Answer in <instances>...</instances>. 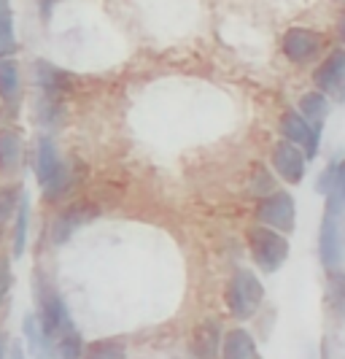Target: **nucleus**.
Masks as SVG:
<instances>
[{"label":"nucleus","instance_id":"1","mask_svg":"<svg viewBox=\"0 0 345 359\" xmlns=\"http://www.w3.org/2000/svg\"><path fill=\"white\" fill-rule=\"evenodd\" d=\"M33 292H36V316L38 322L43 324V330L52 335V338H59L62 332H68L73 324V316L68 306H65V300H62V294L57 292V287L38 270L36 278H33Z\"/></svg>","mask_w":345,"mask_h":359},{"label":"nucleus","instance_id":"2","mask_svg":"<svg viewBox=\"0 0 345 359\" xmlns=\"http://www.w3.org/2000/svg\"><path fill=\"white\" fill-rule=\"evenodd\" d=\"M224 300H227V308H230V313L235 316L237 322H246V319H251L256 311L262 308L265 287L256 278V273L240 268L232 273V278L227 284V292H224Z\"/></svg>","mask_w":345,"mask_h":359},{"label":"nucleus","instance_id":"3","mask_svg":"<svg viewBox=\"0 0 345 359\" xmlns=\"http://www.w3.org/2000/svg\"><path fill=\"white\" fill-rule=\"evenodd\" d=\"M248 252H251V259L259 265V270L278 273L286 265L291 249L286 235L275 233V230L265 227V224H254L248 230Z\"/></svg>","mask_w":345,"mask_h":359},{"label":"nucleus","instance_id":"4","mask_svg":"<svg viewBox=\"0 0 345 359\" xmlns=\"http://www.w3.org/2000/svg\"><path fill=\"white\" fill-rule=\"evenodd\" d=\"M340 200L327 195V211L318 230V257L327 270H335L343 259V224H340Z\"/></svg>","mask_w":345,"mask_h":359},{"label":"nucleus","instance_id":"5","mask_svg":"<svg viewBox=\"0 0 345 359\" xmlns=\"http://www.w3.org/2000/svg\"><path fill=\"white\" fill-rule=\"evenodd\" d=\"M256 222L270 227L275 233L286 235L294 230V222H297V203L289 192H278L275 189L273 195L267 198H259L256 203Z\"/></svg>","mask_w":345,"mask_h":359},{"label":"nucleus","instance_id":"6","mask_svg":"<svg viewBox=\"0 0 345 359\" xmlns=\"http://www.w3.org/2000/svg\"><path fill=\"white\" fill-rule=\"evenodd\" d=\"M100 216V208L97 205H92V203H71L68 208H62L59 214L55 216V222H52V243L55 246H62V243H68L73 235L78 233L81 227H87L90 222H94Z\"/></svg>","mask_w":345,"mask_h":359},{"label":"nucleus","instance_id":"7","mask_svg":"<svg viewBox=\"0 0 345 359\" xmlns=\"http://www.w3.org/2000/svg\"><path fill=\"white\" fill-rule=\"evenodd\" d=\"M321 130H324V125H313V122H308L300 111H289V114H283V119H281V133H283V138H286L289 144L305 149V160H313V157L318 154Z\"/></svg>","mask_w":345,"mask_h":359},{"label":"nucleus","instance_id":"8","mask_svg":"<svg viewBox=\"0 0 345 359\" xmlns=\"http://www.w3.org/2000/svg\"><path fill=\"white\" fill-rule=\"evenodd\" d=\"M33 76H36V87L41 90V95H46V97L62 100L65 95H71V92L76 90L73 73L57 68L55 62H49V60H36Z\"/></svg>","mask_w":345,"mask_h":359},{"label":"nucleus","instance_id":"9","mask_svg":"<svg viewBox=\"0 0 345 359\" xmlns=\"http://www.w3.org/2000/svg\"><path fill=\"white\" fill-rule=\"evenodd\" d=\"M273 170L286 184H302L305 170H308V160H305L300 146L289 144V141H281L273 149Z\"/></svg>","mask_w":345,"mask_h":359},{"label":"nucleus","instance_id":"10","mask_svg":"<svg viewBox=\"0 0 345 359\" xmlns=\"http://www.w3.org/2000/svg\"><path fill=\"white\" fill-rule=\"evenodd\" d=\"M281 46H283V54L289 57L291 62L302 65V62H308V60H313L318 54L321 36L316 30H310V27H289L283 33V43Z\"/></svg>","mask_w":345,"mask_h":359},{"label":"nucleus","instance_id":"11","mask_svg":"<svg viewBox=\"0 0 345 359\" xmlns=\"http://www.w3.org/2000/svg\"><path fill=\"white\" fill-rule=\"evenodd\" d=\"M22 338H24L27 354H33V359H55V338L43 330V324L38 322L36 313H24Z\"/></svg>","mask_w":345,"mask_h":359},{"label":"nucleus","instance_id":"12","mask_svg":"<svg viewBox=\"0 0 345 359\" xmlns=\"http://www.w3.org/2000/svg\"><path fill=\"white\" fill-rule=\"evenodd\" d=\"M345 76V49H335L327 60L316 68L313 73V84H316V92L327 95V92H337L340 81Z\"/></svg>","mask_w":345,"mask_h":359},{"label":"nucleus","instance_id":"13","mask_svg":"<svg viewBox=\"0 0 345 359\" xmlns=\"http://www.w3.org/2000/svg\"><path fill=\"white\" fill-rule=\"evenodd\" d=\"M189 348H192L195 359H216V354L221 351V324L216 319H205L192 332Z\"/></svg>","mask_w":345,"mask_h":359},{"label":"nucleus","instance_id":"14","mask_svg":"<svg viewBox=\"0 0 345 359\" xmlns=\"http://www.w3.org/2000/svg\"><path fill=\"white\" fill-rule=\"evenodd\" d=\"M62 162L65 160L59 157L55 141H52L49 135H41V138H38V149H36V179H38V184H41V189L59 173Z\"/></svg>","mask_w":345,"mask_h":359},{"label":"nucleus","instance_id":"15","mask_svg":"<svg viewBox=\"0 0 345 359\" xmlns=\"http://www.w3.org/2000/svg\"><path fill=\"white\" fill-rule=\"evenodd\" d=\"M22 157H24V144L22 135L11 127L0 130V173L3 176H14L22 168Z\"/></svg>","mask_w":345,"mask_h":359},{"label":"nucleus","instance_id":"16","mask_svg":"<svg viewBox=\"0 0 345 359\" xmlns=\"http://www.w3.org/2000/svg\"><path fill=\"white\" fill-rule=\"evenodd\" d=\"M221 359H256V341L254 335L243 327L230 330L224 338H221Z\"/></svg>","mask_w":345,"mask_h":359},{"label":"nucleus","instance_id":"17","mask_svg":"<svg viewBox=\"0 0 345 359\" xmlns=\"http://www.w3.org/2000/svg\"><path fill=\"white\" fill-rule=\"evenodd\" d=\"M22 92V73L14 57H0V100L14 106Z\"/></svg>","mask_w":345,"mask_h":359},{"label":"nucleus","instance_id":"18","mask_svg":"<svg viewBox=\"0 0 345 359\" xmlns=\"http://www.w3.org/2000/svg\"><path fill=\"white\" fill-rule=\"evenodd\" d=\"M27 227H30V200L22 192L17 205V214H14V227H11V257L19 259L24 254L27 246Z\"/></svg>","mask_w":345,"mask_h":359},{"label":"nucleus","instance_id":"19","mask_svg":"<svg viewBox=\"0 0 345 359\" xmlns=\"http://www.w3.org/2000/svg\"><path fill=\"white\" fill-rule=\"evenodd\" d=\"M73 187H76V168H73V162H62L59 173L43 187V200L46 203H57V200H62L65 195H71Z\"/></svg>","mask_w":345,"mask_h":359},{"label":"nucleus","instance_id":"20","mask_svg":"<svg viewBox=\"0 0 345 359\" xmlns=\"http://www.w3.org/2000/svg\"><path fill=\"white\" fill-rule=\"evenodd\" d=\"M17 52V33H14V11L8 0H0V57H11Z\"/></svg>","mask_w":345,"mask_h":359},{"label":"nucleus","instance_id":"21","mask_svg":"<svg viewBox=\"0 0 345 359\" xmlns=\"http://www.w3.org/2000/svg\"><path fill=\"white\" fill-rule=\"evenodd\" d=\"M300 114L313 122V125H324V119H327L329 114V100L327 95H321V92H308V95H302V100H300Z\"/></svg>","mask_w":345,"mask_h":359},{"label":"nucleus","instance_id":"22","mask_svg":"<svg viewBox=\"0 0 345 359\" xmlns=\"http://www.w3.org/2000/svg\"><path fill=\"white\" fill-rule=\"evenodd\" d=\"M84 338L81 332L71 327L68 332H62L59 338L55 341V359H81L84 357Z\"/></svg>","mask_w":345,"mask_h":359},{"label":"nucleus","instance_id":"23","mask_svg":"<svg viewBox=\"0 0 345 359\" xmlns=\"http://www.w3.org/2000/svg\"><path fill=\"white\" fill-rule=\"evenodd\" d=\"M62 116H65V106H62V100H57V97H46V95H41L38 97V106H36V122L41 127H57L62 122Z\"/></svg>","mask_w":345,"mask_h":359},{"label":"nucleus","instance_id":"24","mask_svg":"<svg viewBox=\"0 0 345 359\" xmlns=\"http://www.w3.org/2000/svg\"><path fill=\"white\" fill-rule=\"evenodd\" d=\"M327 306L332 308L335 316L345 319V276L343 273H332L327 284Z\"/></svg>","mask_w":345,"mask_h":359},{"label":"nucleus","instance_id":"25","mask_svg":"<svg viewBox=\"0 0 345 359\" xmlns=\"http://www.w3.org/2000/svg\"><path fill=\"white\" fill-rule=\"evenodd\" d=\"M81 359H127V348L122 341H97L84 348Z\"/></svg>","mask_w":345,"mask_h":359},{"label":"nucleus","instance_id":"26","mask_svg":"<svg viewBox=\"0 0 345 359\" xmlns=\"http://www.w3.org/2000/svg\"><path fill=\"white\" fill-rule=\"evenodd\" d=\"M19 198H22V189L19 187H3L0 189V230L14 219Z\"/></svg>","mask_w":345,"mask_h":359},{"label":"nucleus","instance_id":"27","mask_svg":"<svg viewBox=\"0 0 345 359\" xmlns=\"http://www.w3.org/2000/svg\"><path fill=\"white\" fill-rule=\"evenodd\" d=\"M275 192V179L267 173V168H256L254 179H251V195L256 198H267V195H273Z\"/></svg>","mask_w":345,"mask_h":359},{"label":"nucleus","instance_id":"28","mask_svg":"<svg viewBox=\"0 0 345 359\" xmlns=\"http://www.w3.org/2000/svg\"><path fill=\"white\" fill-rule=\"evenodd\" d=\"M337 165H340V162L332 160L327 168H324V173L318 176V181H316V192H318V195H324V198H327V195H332V192H335V181H337Z\"/></svg>","mask_w":345,"mask_h":359},{"label":"nucleus","instance_id":"29","mask_svg":"<svg viewBox=\"0 0 345 359\" xmlns=\"http://www.w3.org/2000/svg\"><path fill=\"white\" fill-rule=\"evenodd\" d=\"M14 287V273H11V262L8 257H0V306L6 303L8 292Z\"/></svg>","mask_w":345,"mask_h":359},{"label":"nucleus","instance_id":"30","mask_svg":"<svg viewBox=\"0 0 345 359\" xmlns=\"http://www.w3.org/2000/svg\"><path fill=\"white\" fill-rule=\"evenodd\" d=\"M335 198L340 200V205H345V162L337 165V181H335Z\"/></svg>","mask_w":345,"mask_h":359},{"label":"nucleus","instance_id":"31","mask_svg":"<svg viewBox=\"0 0 345 359\" xmlns=\"http://www.w3.org/2000/svg\"><path fill=\"white\" fill-rule=\"evenodd\" d=\"M6 359H27L24 357V346H22L19 341H11L8 343V357Z\"/></svg>","mask_w":345,"mask_h":359},{"label":"nucleus","instance_id":"32","mask_svg":"<svg viewBox=\"0 0 345 359\" xmlns=\"http://www.w3.org/2000/svg\"><path fill=\"white\" fill-rule=\"evenodd\" d=\"M55 3L57 0H41V14H43V17H49V14H52V8H55Z\"/></svg>","mask_w":345,"mask_h":359},{"label":"nucleus","instance_id":"33","mask_svg":"<svg viewBox=\"0 0 345 359\" xmlns=\"http://www.w3.org/2000/svg\"><path fill=\"white\" fill-rule=\"evenodd\" d=\"M8 357V338L0 332V359H6Z\"/></svg>","mask_w":345,"mask_h":359},{"label":"nucleus","instance_id":"34","mask_svg":"<svg viewBox=\"0 0 345 359\" xmlns=\"http://www.w3.org/2000/svg\"><path fill=\"white\" fill-rule=\"evenodd\" d=\"M335 95H337V100H343V103H345V76H343V81H340V87H337V92H335Z\"/></svg>","mask_w":345,"mask_h":359},{"label":"nucleus","instance_id":"35","mask_svg":"<svg viewBox=\"0 0 345 359\" xmlns=\"http://www.w3.org/2000/svg\"><path fill=\"white\" fill-rule=\"evenodd\" d=\"M337 33H340V41L345 43V14H343V19H340V27H337Z\"/></svg>","mask_w":345,"mask_h":359}]
</instances>
